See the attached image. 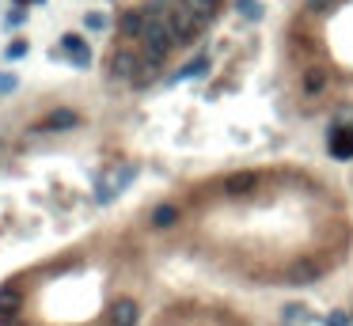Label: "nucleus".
I'll use <instances>...</instances> for the list:
<instances>
[{
	"label": "nucleus",
	"mask_w": 353,
	"mask_h": 326,
	"mask_svg": "<svg viewBox=\"0 0 353 326\" xmlns=\"http://www.w3.org/2000/svg\"><path fill=\"white\" fill-rule=\"evenodd\" d=\"M175 46H179V42H175L171 27H167V23H152L145 31V38H141V58H145L148 65H164L167 53H171Z\"/></svg>",
	"instance_id": "f257e3e1"
},
{
	"label": "nucleus",
	"mask_w": 353,
	"mask_h": 326,
	"mask_svg": "<svg viewBox=\"0 0 353 326\" xmlns=\"http://www.w3.org/2000/svg\"><path fill=\"white\" fill-rule=\"evenodd\" d=\"M167 27H171L175 42L179 46H186V42H194L197 34H202V19L194 16V12L182 4V0H171V12H167Z\"/></svg>",
	"instance_id": "f03ea898"
},
{
	"label": "nucleus",
	"mask_w": 353,
	"mask_h": 326,
	"mask_svg": "<svg viewBox=\"0 0 353 326\" xmlns=\"http://www.w3.org/2000/svg\"><path fill=\"white\" fill-rule=\"evenodd\" d=\"M145 68V58L141 53H133V49H118L114 58H110V76L114 80H137V73Z\"/></svg>",
	"instance_id": "7ed1b4c3"
},
{
	"label": "nucleus",
	"mask_w": 353,
	"mask_h": 326,
	"mask_svg": "<svg viewBox=\"0 0 353 326\" xmlns=\"http://www.w3.org/2000/svg\"><path fill=\"white\" fill-rule=\"evenodd\" d=\"M148 16H145V8H130L122 19H118V34H122L125 42L130 38H145V31H148Z\"/></svg>",
	"instance_id": "20e7f679"
},
{
	"label": "nucleus",
	"mask_w": 353,
	"mask_h": 326,
	"mask_svg": "<svg viewBox=\"0 0 353 326\" xmlns=\"http://www.w3.org/2000/svg\"><path fill=\"white\" fill-rule=\"evenodd\" d=\"M61 49L69 53V61H73L76 68H91V49H88V42L80 38V34H61Z\"/></svg>",
	"instance_id": "39448f33"
},
{
	"label": "nucleus",
	"mask_w": 353,
	"mask_h": 326,
	"mask_svg": "<svg viewBox=\"0 0 353 326\" xmlns=\"http://www.w3.org/2000/svg\"><path fill=\"white\" fill-rule=\"evenodd\" d=\"M141 318V303L130 300V296H122V300L110 303V326H137Z\"/></svg>",
	"instance_id": "423d86ee"
},
{
	"label": "nucleus",
	"mask_w": 353,
	"mask_h": 326,
	"mask_svg": "<svg viewBox=\"0 0 353 326\" xmlns=\"http://www.w3.org/2000/svg\"><path fill=\"white\" fill-rule=\"evenodd\" d=\"M327 145H330V155H334V160H350V155H353V129H342V125H334Z\"/></svg>",
	"instance_id": "0eeeda50"
},
{
	"label": "nucleus",
	"mask_w": 353,
	"mask_h": 326,
	"mask_svg": "<svg viewBox=\"0 0 353 326\" xmlns=\"http://www.w3.org/2000/svg\"><path fill=\"white\" fill-rule=\"evenodd\" d=\"M118 194H122V186H118L114 175H103V179L95 182V201H99V205H110Z\"/></svg>",
	"instance_id": "6e6552de"
},
{
	"label": "nucleus",
	"mask_w": 353,
	"mask_h": 326,
	"mask_svg": "<svg viewBox=\"0 0 353 326\" xmlns=\"http://www.w3.org/2000/svg\"><path fill=\"white\" fill-rule=\"evenodd\" d=\"M202 76H209V58H197V61H190V65H182L179 73L171 76V84L175 80H202Z\"/></svg>",
	"instance_id": "1a4fd4ad"
},
{
	"label": "nucleus",
	"mask_w": 353,
	"mask_h": 326,
	"mask_svg": "<svg viewBox=\"0 0 353 326\" xmlns=\"http://www.w3.org/2000/svg\"><path fill=\"white\" fill-rule=\"evenodd\" d=\"M323 88H327V68H323V65L304 68V91H308V95H319Z\"/></svg>",
	"instance_id": "9d476101"
},
{
	"label": "nucleus",
	"mask_w": 353,
	"mask_h": 326,
	"mask_svg": "<svg viewBox=\"0 0 353 326\" xmlns=\"http://www.w3.org/2000/svg\"><path fill=\"white\" fill-rule=\"evenodd\" d=\"M182 4H186V8L194 12L197 19H202V23H209V19L221 12V0H182Z\"/></svg>",
	"instance_id": "9b49d317"
},
{
	"label": "nucleus",
	"mask_w": 353,
	"mask_h": 326,
	"mask_svg": "<svg viewBox=\"0 0 353 326\" xmlns=\"http://www.w3.org/2000/svg\"><path fill=\"white\" fill-rule=\"evenodd\" d=\"M258 186V179L251 171H243V175H232V179H224V194H247V190H255Z\"/></svg>",
	"instance_id": "f8f14e48"
},
{
	"label": "nucleus",
	"mask_w": 353,
	"mask_h": 326,
	"mask_svg": "<svg viewBox=\"0 0 353 326\" xmlns=\"http://www.w3.org/2000/svg\"><path fill=\"white\" fill-rule=\"evenodd\" d=\"M315 277H319V269H315L312 262H300V266H293V273H285L289 285H312Z\"/></svg>",
	"instance_id": "ddd939ff"
},
{
	"label": "nucleus",
	"mask_w": 353,
	"mask_h": 326,
	"mask_svg": "<svg viewBox=\"0 0 353 326\" xmlns=\"http://www.w3.org/2000/svg\"><path fill=\"white\" fill-rule=\"evenodd\" d=\"M76 125V114L73 110H53V114L42 122V129H53V133H61V129H73Z\"/></svg>",
	"instance_id": "4468645a"
},
{
	"label": "nucleus",
	"mask_w": 353,
	"mask_h": 326,
	"mask_svg": "<svg viewBox=\"0 0 353 326\" xmlns=\"http://www.w3.org/2000/svg\"><path fill=\"white\" fill-rule=\"evenodd\" d=\"M236 12L247 19V23H258V19L266 16V8L258 4V0H236Z\"/></svg>",
	"instance_id": "2eb2a0df"
},
{
	"label": "nucleus",
	"mask_w": 353,
	"mask_h": 326,
	"mask_svg": "<svg viewBox=\"0 0 353 326\" xmlns=\"http://www.w3.org/2000/svg\"><path fill=\"white\" fill-rule=\"evenodd\" d=\"M175 216H179L175 205H160V209L152 212V224H156V228H167V224H175Z\"/></svg>",
	"instance_id": "dca6fc26"
},
{
	"label": "nucleus",
	"mask_w": 353,
	"mask_h": 326,
	"mask_svg": "<svg viewBox=\"0 0 353 326\" xmlns=\"http://www.w3.org/2000/svg\"><path fill=\"white\" fill-rule=\"evenodd\" d=\"M8 311H12V315L19 311V296L16 292H0V323L8 318Z\"/></svg>",
	"instance_id": "f3484780"
},
{
	"label": "nucleus",
	"mask_w": 353,
	"mask_h": 326,
	"mask_svg": "<svg viewBox=\"0 0 353 326\" xmlns=\"http://www.w3.org/2000/svg\"><path fill=\"white\" fill-rule=\"evenodd\" d=\"M23 53H27V42L16 38V42H8V49H4V61H19Z\"/></svg>",
	"instance_id": "a211bd4d"
},
{
	"label": "nucleus",
	"mask_w": 353,
	"mask_h": 326,
	"mask_svg": "<svg viewBox=\"0 0 353 326\" xmlns=\"http://www.w3.org/2000/svg\"><path fill=\"white\" fill-rule=\"evenodd\" d=\"M84 27H88V31H103V27H107V16H103V12H88V16H84Z\"/></svg>",
	"instance_id": "6ab92c4d"
},
{
	"label": "nucleus",
	"mask_w": 353,
	"mask_h": 326,
	"mask_svg": "<svg viewBox=\"0 0 353 326\" xmlns=\"http://www.w3.org/2000/svg\"><path fill=\"white\" fill-rule=\"evenodd\" d=\"M327 326H353V315H350V311H330Z\"/></svg>",
	"instance_id": "aec40b11"
},
{
	"label": "nucleus",
	"mask_w": 353,
	"mask_h": 326,
	"mask_svg": "<svg viewBox=\"0 0 353 326\" xmlns=\"http://www.w3.org/2000/svg\"><path fill=\"white\" fill-rule=\"evenodd\" d=\"M285 318H304V323H315V315H308L300 303H289V308H285Z\"/></svg>",
	"instance_id": "412c9836"
},
{
	"label": "nucleus",
	"mask_w": 353,
	"mask_h": 326,
	"mask_svg": "<svg viewBox=\"0 0 353 326\" xmlns=\"http://www.w3.org/2000/svg\"><path fill=\"white\" fill-rule=\"evenodd\" d=\"M19 88V80L12 73H0V95H8V91H16Z\"/></svg>",
	"instance_id": "4be33fe9"
},
{
	"label": "nucleus",
	"mask_w": 353,
	"mask_h": 326,
	"mask_svg": "<svg viewBox=\"0 0 353 326\" xmlns=\"http://www.w3.org/2000/svg\"><path fill=\"white\" fill-rule=\"evenodd\" d=\"M19 23H23V8H16V12H8V16H4V31H16Z\"/></svg>",
	"instance_id": "5701e85b"
},
{
	"label": "nucleus",
	"mask_w": 353,
	"mask_h": 326,
	"mask_svg": "<svg viewBox=\"0 0 353 326\" xmlns=\"http://www.w3.org/2000/svg\"><path fill=\"white\" fill-rule=\"evenodd\" d=\"M133 175H137V171H133V167H118V175H114V179H118V186H130V179H133Z\"/></svg>",
	"instance_id": "b1692460"
},
{
	"label": "nucleus",
	"mask_w": 353,
	"mask_h": 326,
	"mask_svg": "<svg viewBox=\"0 0 353 326\" xmlns=\"http://www.w3.org/2000/svg\"><path fill=\"white\" fill-rule=\"evenodd\" d=\"M334 4H338V0H308V8H312V12H330Z\"/></svg>",
	"instance_id": "393cba45"
}]
</instances>
